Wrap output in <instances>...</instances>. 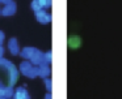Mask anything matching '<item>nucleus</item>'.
I'll return each instance as SVG.
<instances>
[{
    "instance_id": "obj_1",
    "label": "nucleus",
    "mask_w": 122,
    "mask_h": 99,
    "mask_svg": "<svg viewBox=\"0 0 122 99\" xmlns=\"http://www.w3.org/2000/svg\"><path fill=\"white\" fill-rule=\"evenodd\" d=\"M20 72L29 78H36L38 76V67L33 65L30 61H22L20 64Z\"/></svg>"
},
{
    "instance_id": "obj_2",
    "label": "nucleus",
    "mask_w": 122,
    "mask_h": 99,
    "mask_svg": "<svg viewBox=\"0 0 122 99\" xmlns=\"http://www.w3.org/2000/svg\"><path fill=\"white\" fill-rule=\"evenodd\" d=\"M53 0H33L32 1V9L34 12L38 10H46L47 8L51 7Z\"/></svg>"
},
{
    "instance_id": "obj_3",
    "label": "nucleus",
    "mask_w": 122,
    "mask_h": 99,
    "mask_svg": "<svg viewBox=\"0 0 122 99\" xmlns=\"http://www.w3.org/2000/svg\"><path fill=\"white\" fill-rule=\"evenodd\" d=\"M36 18L40 23H49L51 22V16L47 10H38L36 12Z\"/></svg>"
},
{
    "instance_id": "obj_4",
    "label": "nucleus",
    "mask_w": 122,
    "mask_h": 99,
    "mask_svg": "<svg viewBox=\"0 0 122 99\" xmlns=\"http://www.w3.org/2000/svg\"><path fill=\"white\" fill-rule=\"evenodd\" d=\"M29 61L32 63L33 65L38 67V65H41V64H43V63H45V54H42L40 50H36L34 55L32 56V59H30Z\"/></svg>"
},
{
    "instance_id": "obj_5",
    "label": "nucleus",
    "mask_w": 122,
    "mask_h": 99,
    "mask_svg": "<svg viewBox=\"0 0 122 99\" xmlns=\"http://www.w3.org/2000/svg\"><path fill=\"white\" fill-rule=\"evenodd\" d=\"M13 99H30V95L25 87H17L15 90Z\"/></svg>"
},
{
    "instance_id": "obj_6",
    "label": "nucleus",
    "mask_w": 122,
    "mask_h": 99,
    "mask_svg": "<svg viewBox=\"0 0 122 99\" xmlns=\"http://www.w3.org/2000/svg\"><path fill=\"white\" fill-rule=\"evenodd\" d=\"M8 50L12 55H19L20 54V46L16 38H11L8 42Z\"/></svg>"
},
{
    "instance_id": "obj_7",
    "label": "nucleus",
    "mask_w": 122,
    "mask_h": 99,
    "mask_svg": "<svg viewBox=\"0 0 122 99\" xmlns=\"http://www.w3.org/2000/svg\"><path fill=\"white\" fill-rule=\"evenodd\" d=\"M16 9H17L16 4L12 1V3H9V4L4 5V8L1 9V14L7 16V17H8V16H13L15 13H16Z\"/></svg>"
},
{
    "instance_id": "obj_8",
    "label": "nucleus",
    "mask_w": 122,
    "mask_h": 99,
    "mask_svg": "<svg viewBox=\"0 0 122 99\" xmlns=\"http://www.w3.org/2000/svg\"><path fill=\"white\" fill-rule=\"evenodd\" d=\"M49 76H50V67H49V64L43 63V64L38 65V77L46 80V78H49Z\"/></svg>"
},
{
    "instance_id": "obj_9",
    "label": "nucleus",
    "mask_w": 122,
    "mask_h": 99,
    "mask_svg": "<svg viewBox=\"0 0 122 99\" xmlns=\"http://www.w3.org/2000/svg\"><path fill=\"white\" fill-rule=\"evenodd\" d=\"M15 94V90L12 86H5V87H1L0 89V96H3L5 99H11Z\"/></svg>"
},
{
    "instance_id": "obj_10",
    "label": "nucleus",
    "mask_w": 122,
    "mask_h": 99,
    "mask_svg": "<svg viewBox=\"0 0 122 99\" xmlns=\"http://www.w3.org/2000/svg\"><path fill=\"white\" fill-rule=\"evenodd\" d=\"M36 50H37V48H34V47H25V48H22V51L20 52V55H21L24 59L30 60V59H32V56L34 55Z\"/></svg>"
},
{
    "instance_id": "obj_11",
    "label": "nucleus",
    "mask_w": 122,
    "mask_h": 99,
    "mask_svg": "<svg viewBox=\"0 0 122 99\" xmlns=\"http://www.w3.org/2000/svg\"><path fill=\"white\" fill-rule=\"evenodd\" d=\"M80 38L79 36H76V35H74V36H71V38L68 39V46L70 47H72V48H77V47L80 46Z\"/></svg>"
},
{
    "instance_id": "obj_12",
    "label": "nucleus",
    "mask_w": 122,
    "mask_h": 99,
    "mask_svg": "<svg viewBox=\"0 0 122 99\" xmlns=\"http://www.w3.org/2000/svg\"><path fill=\"white\" fill-rule=\"evenodd\" d=\"M51 60H53V52H51V51L46 52V54H45V63H46V64H50Z\"/></svg>"
},
{
    "instance_id": "obj_13",
    "label": "nucleus",
    "mask_w": 122,
    "mask_h": 99,
    "mask_svg": "<svg viewBox=\"0 0 122 99\" xmlns=\"http://www.w3.org/2000/svg\"><path fill=\"white\" fill-rule=\"evenodd\" d=\"M45 86H46V89H47V91H51V89H53V82H51L50 78H46L45 80Z\"/></svg>"
},
{
    "instance_id": "obj_14",
    "label": "nucleus",
    "mask_w": 122,
    "mask_h": 99,
    "mask_svg": "<svg viewBox=\"0 0 122 99\" xmlns=\"http://www.w3.org/2000/svg\"><path fill=\"white\" fill-rule=\"evenodd\" d=\"M4 38H5V35H4V33L1 30H0V46H1V43L4 42Z\"/></svg>"
},
{
    "instance_id": "obj_15",
    "label": "nucleus",
    "mask_w": 122,
    "mask_h": 99,
    "mask_svg": "<svg viewBox=\"0 0 122 99\" xmlns=\"http://www.w3.org/2000/svg\"><path fill=\"white\" fill-rule=\"evenodd\" d=\"M13 0H0V4H4V5H7V4H9V3H12Z\"/></svg>"
},
{
    "instance_id": "obj_16",
    "label": "nucleus",
    "mask_w": 122,
    "mask_h": 99,
    "mask_svg": "<svg viewBox=\"0 0 122 99\" xmlns=\"http://www.w3.org/2000/svg\"><path fill=\"white\" fill-rule=\"evenodd\" d=\"M3 55H4V48H3L1 46H0V59L3 57Z\"/></svg>"
},
{
    "instance_id": "obj_17",
    "label": "nucleus",
    "mask_w": 122,
    "mask_h": 99,
    "mask_svg": "<svg viewBox=\"0 0 122 99\" xmlns=\"http://www.w3.org/2000/svg\"><path fill=\"white\" fill-rule=\"evenodd\" d=\"M45 99H53V96H51V94H50V93H47V94L45 95Z\"/></svg>"
},
{
    "instance_id": "obj_18",
    "label": "nucleus",
    "mask_w": 122,
    "mask_h": 99,
    "mask_svg": "<svg viewBox=\"0 0 122 99\" xmlns=\"http://www.w3.org/2000/svg\"><path fill=\"white\" fill-rule=\"evenodd\" d=\"M0 99H5V98H3V96H0Z\"/></svg>"
},
{
    "instance_id": "obj_19",
    "label": "nucleus",
    "mask_w": 122,
    "mask_h": 99,
    "mask_svg": "<svg viewBox=\"0 0 122 99\" xmlns=\"http://www.w3.org/2000/svg\"><path fill=\"white\" fill-rule=\"evenodd\" d=\"M0 14H1V9H0Z\"/></svg>"
}]
</instances>
